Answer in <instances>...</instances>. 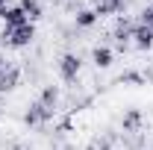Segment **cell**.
Segmentation results:
<instances>
[{
    "mask_svg": "<svg viewBox=\"0 0 153 150\" xmlns=\"http://www.w3.org/2000/svg\"><path fill=\"white\" fill-rule=\"evenodd\" d=\"M21 9H24V15H27L30 24H33L36 18H41V6H38V0H21Z\"/></svg>",
    "mask_w": 153,
    "mask_h": 150,
    "instance_id": "obj_7",
    "label": "cell"
},
{
    "mask_svg": "<svg viewBox=\"0 0 153 150\" xmlns=\"http://www.w3.org/2000/svg\"><path fill=\"white\" fill-rule=\"evenodd\" d=\"M50 115H53V112H50L44 103H36V106L27 112V124H41V121H47Z\"/></svg>",
    "mask_w": 153,
    "mask_h": 150,
    "instance_id": "obj_5",
    "label": "cell"
},
{
    "mask_svg": "<svg viewBox=\"0 0 153 150\" xmlns=\"http://www.w3.org/2000/svg\"><path fill=\"white\" fill-rule=\"evenodd\" d=\"M56 97H59V91H56V88H53V85H47V88H44V94H41V100H38V103H44V106H47V109L53 112V106H56Z\"/></svg>",
    "mask_w": 153,
    "mask_h": 150,
    "instance_id": "obj_10",
    "label": "cell"
},
{
    "mask_svg": "<svg viewBox=\"0 0 153 150\" xmlns=\"http://www.w3.org/2000/svg\"><path fill=\"white\" fill-rule=\"evenodd\" d=\"M59 68H62V76H65V79H76V74H79V59H76L74 53H65Z\"/></svg>",
    "mask_w": 153,
    "mask_h": 150,
    "instance_id": "obj_4",
    "label": "cell"
},
{
    "mask_svg": "<svg viewBox=\"0 0 153 150\" xmlns=\"http://www.w3.org/2000/svg\"><path fill=\"white\" fill-rule=\"evenodd\" d=\"M0 9H6V0H0Z\"/></svg>",
    "mask_w": 153,
    "mask_h": 150,
    "instance_id": "obj_15",
    "label": "cell"
},
{
    "mask_svg": "<svg viewBox=\"0 0 153 150\" xmlns=\"http://www.w3.org/2000/svg\"><path fill=\"white\" fill-rule=\"evenodd\" d=\"M138 24H141V27H147V30H153V6H147V9L141 12V18H138Z\"/></svg>",
    "mask_w": 153,
    "mask_h": 150,
    "instance_id": "obj_13",
    "label": "cell"
},
{
    "mask_svg": "<svg viewBox=\"0 0 153 150\" xmlns=\"http://www.w3.org/2000/svg\"><path fill=\"white\" fill-rule=\"evenodd\" d=\"M18 85V71L12 68V71H6V74H0V91H9V88H15Z\"/></svg>",
    "mask_w": 153,
    "mask_h": 150,
    "instance_id": "obj_9",
    "label": "cell"
},
{
    "mask_svg": "<svg viewBox=\"0 0 153 150\" xmlns=\"http://www.w3.org/2000/svg\"><path fill=\"white\" fill-rule=\"evenodd\" d=\"M94 21H97V12H94V9H85V12L76 15V24H79V27H91Z\"/></svg>",
    "mask_w": 153,
    "mask_h": 150,
    "instance_id": "obj_11",
    "label": "cell"
},
{
    "mask_svg": "<svg viewBox=\"0 0 153 150\" xmlns=\"http://www.w3.org/2000/svg\"><path fill=\"white\" fill-rule=\"evenodd\" d=\"M0 18H3V24H6V30H18V27H24V24H30L21 6H15V9H0Z\"/></svg>",
    "mask_w": 153,
    "mask_h": 150,
    "instance_id": "obj_2",
    "label": "cell"
},
{
    "mask_svg": "<svg viewBox=\"0 0 153 150\" xmlns=\"http://www.w3.org/2000/svg\"><path fill=\"white\" fill-rule=\"evenodd\" d=\"M135 124H138V112H130L127 121H124V127H135Z\"/></svg>",
    "mask_w": 153,
    "mask_h": 150,
    "instance_id": "obj_14",
    "label": "cell"
},
{
    "mask_svg": "<svg viewBox=\"0 0 153 150\" xmlns=\"http://www.w3.org/2000/svg\"><path fill=\"white\" fill-rule=\"evenodd\" d=\"M94 62L100 65V68H106V65L112 62V53H109L106 47H97V50H94Z\"/></svg>",
    "mask_w": 153,
    "mask_h": 150,
    "instance_id": "obj_12",
    "label": "cell"
},
{
    "mask_svg": "<svg viewBox=\"0 0 153 150\" xmlns=\"http://www.w3.org/2000/svg\"><path fill=\"white\" fill-rule=\"evenodd\" d=\"M133 38H135V47H138V50H150V47H153V30L141 27V24H135Z\"/></svg>",
    "mask_w": 153,
    "mask_h": 150,
    "instance_id": "obj_3",
    "label": "cell"
},
{
    "mask_svg": "<svg viewBox=\"0 0 153 150\" xmlns=\"http://www.w3.org/2000/svg\"><path fill=\"white\" fill-rule=\"evenodd\" d=\"M0 74H3V59H0Z\"/></svg>",
    "mask_w": 153,
    "mask_h": 150,
    "instance_id": "obj_16",
    "label": "cell"
},
{
    "mask_svg": "<svg viewBox=\"0 0 153 150\" xmlns=\"http://www.w3.org/2000/svg\"><path fill=\"white\" fill-rule=\"evenodd\" d=\"M36 36V30H33V24H24L18 30H3V41H9L12 47H24V44H30Z\"/></svg>",
    "mask_w": 153,
    "mask_h": 150,
    "instance_id": "obj_1",
    "label": "cell"
},
{
    "mask_svg": "<svg viewBox=\"0 0 153 150\" xmlns=\"http://www.w3.org/2000/svg\"><path fill=\"white\" fill-rule=\"evenodd\" d=\"M133 30H135V24L121 21V24H118V30H115V38H118L121 44H127V38H133Z\"/></svg>",
    "mask_w": 153,
    "mask_h": 150,
    "instance_id": "obj_8",
    "label": "cell"
},
{
    "mask_svg": "<svg viewBox=\"0 0 153 150\" xmlns=\"http://www.w3.org/2000/svg\"><path fill=\"white\" fill-rule=\"evenodd\" d=\"M124 9V0H100L97 3V15H112V12H121Z\"/></svg>",
    "mask_w": 153,
    "mask_h": 150,
    "instance_id": "obj_6",
    "label": "cell"
}]
</instances>
